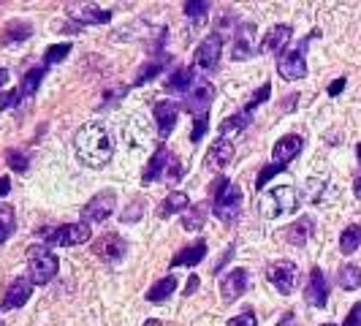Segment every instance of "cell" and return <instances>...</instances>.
I'll return each instance as SVG.
<instances>
[{"instance_id":"cell-37","label":"cell","mask_w":361,"mask_h":326,"mask_svg":"<svg viewBox=\"0 0 361 326\" xmlns=\"http://www.w3.org/2000/svg\"><path fill=\"white\" fill-rule=\"evenodd\" d=\"M209 11V0H188L185 3V17H204Z\"/></svg>"},{"instance_id":"cell-14","label":"cell","mask_w":361,"mask_h":326,"mask_svg":"<svg viewBox=\"0 0 361 326\" xmlns=\"http://www.w3.org/2000/svg\"><path fill=\"white\" fill-rule=\"evenodd\" d=\"M212 98H215L212 84H209V82H201L199 87L190 93V98L185 101V109H188L190 115H206L209 106H212Z\"/></svg>"},{"instance_id":"cell-5","label":"cell","mask_w":361,"mask_h":326,"mask_svg":"<svg viewBox=\"0 0 361 326\" xmlns=\"http://www.w3.org/2000/svg\"><path fill=\"white\" fill-rule=\"evenodd\" d=\"M41 237L49 244H58V247H71V244H84L93 231H90V223H68L63 228H55V231H41Z\"/></svg>"},{"instance_id":"cell-42","label":"cell","mask_w":361,"mask_h":326,"mask_svg":"<svg viewBox=\"0 0 361 326\" xmlns=\"http://www.w3.org/2000/svg\"><path fill=\"white\" fill-rule=\"evenodd\" d=\"M20 101H22V96H20V87H17V90H11V93H3V96H0V109L17 106Z\"/></svg>"},{"instance_id":"cell-18","label":"cell","mask_w":361,"mask_h":326,"mask_svg":"<svg viewBox=\"0 0 361 326\" xmlns=\"http://www.w3.org/2000/svg\"><path fill=\"white\" fill-rule=\"evenodd\" d=\"M288 41H291V27L288 25H275L266 36H263L261 41V52H269V55H277V52H282L285 46H288Z\"/></svg>"},{"instance_id":"cell-46","label":"cell","mask_w":361,"mask_h":326,"mask_svg":"<svg viewBox=\"0 0 361 326\" xmlns=\"http://www.w3.org/2000/svg\"><path fill=\"white\" fill-rule=\"evenodd\" d=\"M199 288V278L196 275H190V280H188V285H185V294H193Z\"/></svg>"},{"instance_id":"cell-44","label":"cell","mask_w":361,"mask_h":326,"mask_svg":"<svg viewBox=\"0 0 361 326\" xmlns=\"http://www.w3.org/2000/svg\"><path fill=\"white\" fill-rule=\"evenodd\" d=\"M139 215H141V202H136L133 209H125V212H122V221H136Z\"/></svg>"},{"instance_id":"cell-27","label":"cell","mask_w":361,"mask_h":326,"mask_svg":"<svg viewBox=\"0 0 361 326\" xmlns=\"http://www.w3.org/2000/svg\"><path fill=\"white\" fill-rule=\"evenodd\" d=\"M190 202H188V196L180 193V190H174L171 196H166V202L161 204V218H171V215H177L182 209H188Z\"/></svg>"},{"instance_id":"cell-40","label":"cell","mask_w":361,"mask_h":326,"mask_svg":"<svg viewBox=\"0 0 361 326\" xmlns=\"http://www.w3.org/2000/svg\"><path fill=\"white\" fill-rule=\"evenodd\" d=\"M228 326H258V318L250 313V310H244L242 315H237V318H231L228 321Z\"/></svg>"},{"instance_id":"cell-41","label":"cell","mask_w":361,"mask_h":326,"mask_svg":"<svg viewBox=\"0 0 361 326\" xmlns=\"http://www.w3.org/2000/svg\"><path fill=\"white\" fill-rule=\"evenodd\" d=\"M269 93H272V84H261V90H258V93L253 96V101L247 103L244 109H250V112H253V109H256L258 103H263V101H266V98H269Z\"/></svg>"},{"instance_id":"cell-47","label":"cell","mask_w":361,"mask_h":326,"mask_svg":"<svg viewBox=\"0 0 361 326\" xmlns=\"http://www.w3.org/2000/svg\"><path fill=\"white\" fill-rule=\"evenodd\" d=\"M8 190H11V180H8V177H0V199H3Z\"/></svg>"},{"instance_id":"cell-49","label":"cell","mask_w":361,"mask_h":326,"mask_svg":"<svg viewBox=\"0 0 361 326\" xmlns=\"http://www.w3.org/2000/svg\"><path fill=\"white\" fill-rule=\"evenodd\" d=\"M6 82H8V71H6V68H0V87H3Z\"/></svg>"},{"instance_id":"cell-39","label":"cell","mask_w":361,"mask_h":326,"mask_svg":"<svg viewBox=\"0 0 361 326\" xmlns=\"http://www.w3.org/2000/svg\"><path fill=\"white\" fill-rule=\"evenodd\" d=\"M206 128H209V112L206 115H196V128H193V133H190V142L196 144L204 139V133H206Z\"/></svg>"},{"instance_id":"cell-29","label":"cell","mask_w":361,"mask_h":326,"mask_svg":"<svg viewBox=\"0 0 361 326\" xmlns=\"http://www.w3.org/2000/svg\"><path fill=\"white\" fill-rule=\"evenodd\" d=\"M361 244V226H348L340 237V250L342 253H353Z\"/></svg>"},{"instance_id":"cell-1","label":"cell","mask_w":361,"mask_h":326,"mask_svg":"<svg viewBox=\"0 0 361 326\" xmlns=\"http://www.w3.org/2000/svg\"><path fill=\"white\" fill-rule=\"evenodd\" d=\"M74 150H77L79 163L90 166V169H103L106 163L112 161L114 142H112L109 131L100 122H87L74 136Z\"/></svg>"},{"instance_id":"cell-15","label":"cell","mask_w":361,"mask_h":326,"mask_svg":"<svg viewBox=\"0 0 361 326\" xmlns=\"http://www.w3.org/2000/svg\"><path fill=\"white\" fill-rule=\"evenodd\" d=\"M231 158H234V144L228 142L225 136H221L218 142L209 147V152L204 158V166L206 169H223L225 163H231Z\"/></svg>"},{"instance_id":"cell-30","label":"cell","mask_w":361,"mask_h":326,"mask_svg":"<svg viewBox=\"0 0 361 326\" xmlns=\"http://www.w3.org/2000/svg\"><path fill=\"white\" fill-rule=\"evenodd\" d=\"M337 280H340V285L345 288V291H353V288H359L361 285V269L359 266H353V264L342 266Z\"/></svg>"},{"instance_id":"cell-10","label":"cell","mask_w":361,"mask_h":326,"mask_svg":"<svg viewBox=\"0 0 361 326\" xmlns=\"http://www.w3.org/2000/svg\"><path fill=\"white\" fill-rule=\"evenodd\" d=\"M277 74L288 82H296L307 74V63H304V49H301V46L299 49L285 52L280 60H277Z\"/></svg>"},{"instance_id":"cell-45","label":"cell","mask_w":361,"mask_h":326,"mask_svg":"<svg viewBox=\"0 0 361 326\" xmlns=\"http://www.w3.org/2000/svg\"><path fill=\"white\" fill-rule=\"evenodd\" d=\"M342 90H345V79H334L332 84H329V96L334 98V96H340Z\"/></svg>"},{"instance_id":"cell-52","label":"cell","mask_w":361,"mask_h":326,"mask_svg":"<svg viewBox=\"0 0 361 326\" xmlns=\"http://www.w3.org/2000/svg\"><path fill=\"white\" fill-rule=\"evenodd\" d=\"M0 326H3V324H0Z\"/></svg>"},{"instance_id":"cell-9","label":"cell","mask_w":361,"mask_h":326,"mask_svg":"<svg viewBox=\"0 0 361 326\" xmlns=\"http://www.w3.org/2000/svg\"><path fill=\"white\" fill-rule=\"evenodd\" d=\"M221 52H223V39L218 33H212V36H206V39L201 41V46L196 49V68L201 71H215L218 68V60H221Z\"/></svg>"},{"instance_id":"cell-23","label":"cell","mask_w":361,"mask_h":326,"mask_svg":"<svg viewBox=\"0 0 361 326\" xmlns=\"http://www.w3.org/2000/svg\"><path fill=\"white\" fill-rule=\"evenodd\" d=\"M206 215H209V204H196V207H188L185 212H182V228L185 231H199L204 221H206Z\"/></svg>"},{"instance_id":"cell-21","label":"cell","mask_w":361,"mask_h":326,"mask_svg":"<svg viewBox=\"0 0 361 326\" xmlns=\"http://www.w3.org/2000/svg\"><path fill=\"white\" fill-rule=\"evenodd\" d=\"M171 163V158H169V150L166 147H158V152L152 155V161H150V166L144 169V174H141V180H144V185L155 183L158 177L163 174V169Z\"/></svg>"},{"instance_id":"cell-8","label":"cell","mask_w":361,"mask_h":326,"mask_svg":"<svg viewBox=\"0 0 361 326\" xmlns=\"http://www.w3.org/2000/svg\"><path fill=\"white\" fill-rule=\"evenodd\" d=\"M258 33L256 27L247 22V25H239L234 30V60H250L256 52H258Z\"/></svg>"},{"instance_id":"cell-26","label":"cell","mask_w":361,"mask_h":326,"mask_svg":"<svg viewBox=\"0 0 361 326\" xmlns=\"http://www.w3.org/2000/svg\"><path fill=\"white\" fill-rule=\"evenodd\" d=\"M46 77V68H30L27 74H25V79H22L20 84V96L22 98H30V96H36V90H39L41 79Z\"/></svg>"},{"instance_id":"cell-32","label":"cell","mask_w":361,"mask_h":326,"mask_svg":"<svg viewBox=\"0 0 361 326\" xmlns=\"http://www.w3.org/2000/svg\"><path fill=\"white\" fill-rule=\"evenodd\" d=\"M11 231H14V209L11 207H0V244L8 240Z\"/></svg>"},{"instance_id":"cell-3","label":"cell","mask_w":361,"mask_h":326,"mask_svg":"<svg viewBox=\"0 0 361 326\" xmlns=\"http://www.w3.org/2000/svg\"><path fill=\"white\" fill-rule=\"evenodd\" d=\"M27 269H30V283L44 285L58 275L60 261H58V256H55L52 250H46L44 244H41V247L33 244V247H27Z\"/></svg>"},{"instance_id":"cell-7","label":"cell","mask_w":361,"mask_h":326,"mask_svg":"<svg viewBox=\"0 0 361 326\" xmlns=\"http://www.w3.org/2000/svg\"><path fill=\"white\" fill-rule=\"evenodd\" d=\"M266 278H269V283L275 285L280 294H291L296 288V283H299V269H296L294 261H275L269 266Z\"/></svg>"},{"instance_id":"cell-2","label":"cell","mask_w":361,"mask_h":326,"mask_svg":"<svg viewBox=\"0 0 361 326\" xmlns=\"http://www.w3.org/2000/svg\"><path fill=\"white\" fill-rule=\"evenodd\" d=\"M209 193L215 196V215L221 218L223 223H234L239 218V207H242V190L234 183H228L225 177H218Z\"/></svg>"},{"instance_id":"cell-20","label":"cell","mask_w":361,"mask_h":326,"mask_svg":"<svg viewBox=\"0 0 361 326\" xmlns=\"http://www.w3.org/2000/svg\"><path fill=\"white\" fill-rule=\"evenodd\" d=\"M301 136H296V133H291V136H282L280 142L275 144V150H272V158H275V163H288L294 161L296 155L301 152Z\"/></svg>"},{"instance_id":"cell-22","label":"cell","mask_w":361,"mask_h":326,"mask_svg":"<svg viewBox=\"0 0 361 326\" xmlns=\"http://www.w3.org/2000/svg\"><path fill=\"white\" fill-rule=\"evenodd\" d=\"M204 256H206V244L196 242L190 244V247H182L180 253L171 259V266H196Z\"/></svg>"},{"instance_id":"cell-35","label":"cell","mask_w":361,"mask_h":326,"mask_svg":"<svg viewBox=\"0 0 361 326\" xmlns=\"http://www.w3.org/2000/svg\"><path fill=\"white\" fill-rule=\"evenodd\" d=\"M68 52H71V44H58V46H49L44 60H46V65H55V63H60Z\"/></svg>"},{"instance_id":"cell-25","label":"cell","mask_w":361,"mask_h":326,"mask_svg":"<svg viewBox=\"0 0 361 326\" xmlns=\"http://www.w3.org/2000/svg\"><path fill=\"white\" fill-rule=\"evenodd\" d=\"M250 120H253V112L250 109H244V112H239V115H234V117H225V120L221 122V133L223 136H231V133H242L247 125H250Z\"/></svg>"},{"instance_id":"cell-24","label":"cell","mask_w":361,"mask_h":326,"mask_svg":"<svg viewBox=\"0 0 361 326\" xmlns=\"http://www.w3.org/2000/svg\"><path fill=\"white\" fill-rule=\"evenodd\" d=\"M174 291H177V278H174V275H169V278L158 280V283L147 291V299L158 305V302H166V299H169Z\"/></svg>"},{"instance_id":"cell-38","label":"cell","mask_w":361,"mask_h":326,"mask_svg":"<svg viewBox=\"0 0 361 326\" xmlns=\"http://www.w3.org/2000/svg\"><path fill=\"white\" fill-rule=\"evenodd\" d=\"M6 163H8L14 171H25V169H27V155H25V152H17V150H8V152H6Z\"/></svg>"},{"instance_id":"cell-34","label":"cell","mask_w":361,"mask_h":326,"mask_svg":"<svg viewBox=\"0 0 361 326\" xmlns=\"http://www.w3.org/2000/svg\"><path fill=\"white\" fill-rule=\"evenodd\" d=\"M30 36V25H25V22H11L8 27H6V36L3 41H17V39H27Z\"/></svg>"},{"instance_id":"cell-43","label":"cell","mask_w":361,"mask_h":326,"mask_svg":"<svg viewBox=\"0 0 361 326\" xmlns=\"http://www.w3.org/2000/svg\"><path fill=\"white\" fill-rule=\"evenodd\" d=\"M342 326H361V302L353 305V310L348 313V318H345V324Z\"/></svg>"},{"instance_id":"cell-51","label":"cell","mask_w":361,"mask_h":326,"mask_svg":"<svg viewBox=\"0 0 361 326\" xmlns=\"http://www.w3.org/2000/svg\"><path fill=\"white\" fill-rule=\"evenodd\" d=\"M326 326H334V324H326Z\"/></svg>"},{"instance_id":"cell-28","label":"cell","mask_w":361,"mask_h":326,"mask_svg":"<svg viewBox=\"0 0 361 326\" xmlns=\"http://www.w3.org/2000/svg\"><path fill=\"white\" fill-rule=\"evenodd\" d=\"M310 231H313V221L310 218H301V221H296L294 226H288V242L291 244H304L307 242V237H310Z\"/></svg>"},{"instance_id":"cell-50","label":"cell","mask_w":361,"mask_h":326,"mask_svg":"<svg viewBox=\"0 0 361 326\" xmlns=\"http://www.w3.org/2000/svg\"><path fill=\"white\" fill-rule=\"evenodd\" d=\"M356 152H359V163H361V144H359V150H356Z\"/></svg>"},{"instance_id":"cell-19","label":"cell","mask_w":361,"mask_h":326,"mask_svg":"<svg viewBox=\"0 0 361 326\" xmlns=\"http://www.w3.org/2000/svg\"><path fill=\"white\" fill-rule=\"evenodd\" d=\"M177 115H180L177 103H171V101L155 103V122H158V131H161L163 139L174 131V125H177Z\"/></svg>"},{"instance_id":"cell-12","label":"cell","mask_w":361,"mask_h":326,"mask_svg":"<svg viewBox=\"0 0 361 326\" xmlns=\"http://www.w3.org/2000/svg\"><path fill=\"white\" fill-rule=\"evenodd\" d=\"M68 17L81 22V25H103V22H109V11H100L98 6L90 3V0H79L68 8Z\"/></svg>"},{"instance_id":"cell-16","label":"cell","mask_w":361,"mask_h":326,"mask_svg":"<svg viewBox=\"0 0 361 326\" xmlns=\"http://www.w3.org/2000/svg\"><path fill=\"white\" fill-rule=\"evenodd\" d=\"M30 291H33V283L27 280V278H20V280H14V283L8 285V291H6V299H3V310H17L22 307L27 299H30Z\"/></svg>"},{"instance_id":"cell-6","label":"cell","mask_w":361,"mask_h":326,"mask_svg":"<svg viewBox=\"0 0 361 326\" xmlns=\"http://www.w3.org/2000/svg\"><path fill=\"white\" fill-rule=\"evenodd\" d=\"M114 209V193L112 190H100L98 196H93L90 202L81 207V221L84 223H103Z\"/></svg>"},{"instance_id":"cell-4","label":"cell","mask_w":361,"mask_h":326,"mask_svg":"<svg viewBox=\"0 0 361 326\" xmlns=\"http://www.w3.org/2000/svg\"><path fill=\"white\" fill-rule=\"evenodd\" d=\"M296 207H299V193H296V188H291V185L272 188V190L261 199L263 218H280V215L294 212Z\"/></svg>"},{"instance_id":"cell-36","label":"cell","mask_w":361,"mask_h":326,"mask_svg":"<svg viewBox=\"0 0 361 326\" xmlns=\"http://www.w3.org/2000/svg\"><path fill=\"white\" fill-rule=\"evenodd\" d=\"M161 68H163V63H150V65H144L139 74H136V79H133V84H147V82L152 79L155 74H161Z\"/></svg>"},{"instance_id":"cell-13","label":"cell","mask_w":361,"mask_h":326,"mask_svg":"<svg viewBox=\"0 0 361 326\" xmlns=\"http://www.w3.org/2000/svg\"><path fill=\"white\" fill-rule=\"evenodd\" d=\"M304 299H307V305L313 307L326 305V299H329V283H326L321 269H313L310 272V283H307V291H304Z\"/></svg>"},{"instance_id":"cell-17","label":"cell","mask_w":361,"mask_h":326,"mask_svg":"<svg viewBox=\"0 0 361 326\" xmlns=\"http://www.w3.org/2000/svg\"><path fill=\"white\" fill-rule=\"evenodd\" d=\"M244 291H247V272H244V269H234V272H231V275L221 283L223 302H234V299H239Z\"/></svg>"},{"instance_id":"cell-31","label":"cell","mask_w":361,"mask_h":326,"mask_svg":"<svg viewBox=\"0 0 361 326\" xmlns=\"http://www.w3.org/2000/svg\"><path fill=\"white\" fill-rule=\"evenodd\" d=\"M193 79H196V77H193V68H180V71L169 79L166 87H169V90H174V93H185V90L193 84Z\"/></svg>"},{"instance_id":"cell-11","label":"cell","mask_w":361,"mask_h":326,"mask_svg":"<svg viewBox=\"0 0 361 326\" xmlns=\"http://www.w3.org/2000/svg\"><path fill=\"white\" fill-rule=\"evenodd\" d=\"M93 250H96V256H98V259L109 261V264H114V261H120L122 256H125L128 242H125L122 237H117V234H106V237L96 240Z\"/></svg>"},{"instance_id":"cell-48","label":"cell","mask_w":361,"mask_h":326,"mask_svg":"<svg viewBox=\"0 0 361 326\" xmlns=\"http://www.w3.org/2000/svg\"><path fill=\"white\" fill-rule=\"evenodd\" d=\"M353 193H356V199H361V177H356V183H353Z\"/></svg>"},{"instance_id":"cell-33","label":"cell","mask_w":361,"mask_h":326,"mask_svg":"<svg viewBox=\"0 0 361 326\" xmlns=\"http://www.w3.org/2000/svg\"><path fill=\"white\" fill-rule=\"evenodd\" d=\"M280 171H285V163H269V166H263L261 171H258V183H256V188H258V190L266 188L269 180H272V177H277Z\"/></svg>"}]
</instances>
